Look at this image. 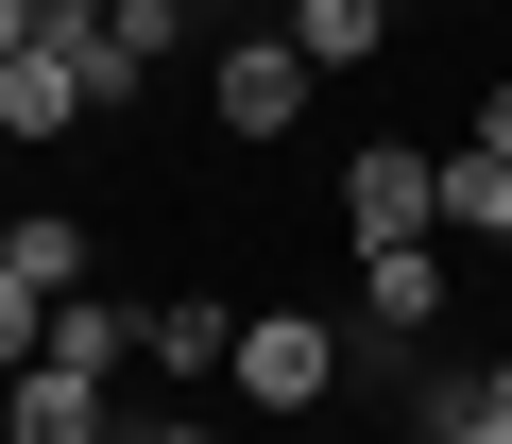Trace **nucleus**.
I'll return each mask as SVG.
<instances>
[{
  "mask_svg": "<svg viewBox=\"0 0 512 444\" xmlns=\"http://www.w3.org/2000/svg\"><path fill=\"white\" fill-rule=\"evenodd\" d=\"M342 376H359V342H342L325 308H239V359H222L239 410H325Z\"/></svg>",
  "mask_w": 512,
  "mask_h": 444,
  "instance_id": "f257e3e1",
  "label": "nucleus"
},
{
  "mask_svg": "<svg viewBox=\"0 0 512 444\" xmlns=\"http://www.w3.org/2000/svg\"><path fill=\"white\" fill-rule=\"evenodd\" d=\"M342 240H359V257H427V240H444V154L359 137V154H342Z\"/></svg>",
  "mask_w": 512,
  "mask_h": 444,
  "instance_id": "f03ea898",
  "label": "nucleus"
},
{
  "mask_svg": "<svg viewBox=\"0 0 512 444\" xmlns=\"http://www.w3.org/2000/svg\"><path fill=\"white\" fill-rule=\"evenodd\" d=\"M308 86H325V69L291 52V18H274V35H222V52H205V120H222V137H291V120H308Z\"/></svg>",
  "mask_w": 512,
  "mask_h": 444,
  "instance_id": "7ed1b4c3",
  "label": "nucleus"
},
{
  "mask_svg": "<svg viewBox=\"0 0 512 444\" xmlns=\"http://www.w3.org/2000/svg\"><path fill=\"white\" fill-rule=\"evenodd\" d=\"M0 444H120V427H103V393L69 359H35V376H0Z\"/></svg>",
  "mask_w": 512,
  "mask_h": 444,
  "instance_id": "20e7f679",
  "label": "nucleus"
},
{
  "mask_svg": "<svg viewBox=\"0 0 512 444\" xmlns=\"http://www.w3.org/2000/svg\"><path fill=\"white\" fill-rule=\"evenodd\" d=\"M137 342H154V308H120V291H69V308H52V359H69L86 393H120V376H137Z\"/></svg>",
  "mask_w": 512,
  "mask_h": 444,
  "instance_id": "39448f33",
  "label": "nucleus"
},
{
  "mask_svg": "<svg viewBox=\"0 0 512 444\" xmlns=\"http://www.w3.org/2000/svg\"><path fill=\"white\" fill-rule=\"evenodd\" d=\"M444 291H461V257H444V240H427V257H359V325H376V342L444 325Z\"/></svg>",
  "mask_w": 512,
  "mask_h": 444,
  "instance_id": "423d86ee",
  "label": "nucleus"
},
{
  "mask_svg": "<svg viewBox=\"0 0 512 444\" xmlns=\"http://www.w3.org/2000/svg\"><path fill=\"white\" fill-rule=\"evenodd\" d=\"M137 359H154V376H188V393H205V376H222V359H239V308H222V291H171V308H154V342H137Z\"/></svg>",
  "mask_w": 512,
  "mask_h": 444,
  "instance_id": "0eeeda50",
  "label": "nucleus"
},
{
  "mask_svg": "<svg viewBox=\"0 0 512 444\" xmlns=\"http://www.w3.org/2000/svg\"><path fill=\"white\" fill-rule=\"evenodd\" d=\"M0 257H18V274H35L52 308H69V291H103V240H86L69 205H35V222H18V240H0Z\"/></svg>",
  "mask_w": 512,
  "mask_h": 444,
  "instance_id": "6e6552de",
  "label": "nucleus"
},
{
  "mask_svg": "<svg viewBox=\"0 0 512 444\" xmlns=\"http://www.w3.org/2000/svg\"><path fill=\"white\" fill-rule=\"evenodd\" d=\"M444 240H478V257H512V171H495L478 137L444 154Z\"/></svg>",
  "mask_w": 512,
  "mask_h": 444,
  "instance_id": "1a4fd4ad",
  "label": "nucleus"
},
{
  "mask_svg": "<svg viewBox=\"0 0 512 444\" xmlns=\"http://www.w3.org/2000/svg\"><path fill=\"white\" fill-rule=\"evenodd\" d=\"M35 359H52V291L0 257V376H35Z\"/></svg>",
  "mask_w": 512,
  "mask_h": 444,
  "instance_id": "9d476101",
  "label": "nucleus"
},
{
  "mask_svg": "<svg viewBox=\"0 0 512 444\" xmlns=\"http://www.w3.org/2000/svg\"><path fill=\"white\" fill-rule=\"evenodd\" d=\"M478 154H495V171H512V86H495V103H478Z\"/></svg>",
  "mask_w": 512,
  "mask_h": 444,
  "instance_id": "9b49d317",
  "label": "nucleus"
},
{
  "mask_svg": "<svg viewBox=\"0 0 512 444\" xmlns=\"http://www.w3.org/2000/svg\"><path fill=\"white\" fill-rule=\"evenodd\" d=\"M478 410H495V427H512V342H495V359H478Z\"/></svg>",
  "mask_w": 512,
  "mask_h": 444,
  "instance_id": "f8f14e48",
  "label": "nucleus"
},
{
  "mask_svg": "<svg viewBox=\"0 0 512 444\" xmlns=\"http://www.w3.org/2000/svg\"><path fill=\"white\" fill-rule=\"evenodd\" d=\"M120 444H239V427H120Z\"/></svg>",
  "mask_w": 512,
  "mask_h": 444,
  "instance_id": "ddd939ff",
  "label": "nucleus"
},
{
  "mask_svg": "<svg viewBox=\"0 0 512 444\" xmlns=\"http://www.w3.org/2000/svg\"><path fill=\"white\" fill-rule=\"evenodd\" d=\"M18 52H35V18H18V0H0V69H18Z\"/></svg>",
  "mask_w": 512,
  "mask_h": 444,
  "instance_id": "4468645a",
  "label": "nucleus"
},
{
  "mask_svg": "<svg viewBox=\"0 0 512 444\" xmlns=\"http://www.w3.org/2000/svg\"><path fill=\"white\" fill-rule=\"evenodd\" d=\"M0 240H18V222H0Z\"/></svg>",
  "mask_w": 512,
  "mask_h": 444,
  "instance_id": "2eb2a0df",
  "label": "nucleus"
}]
</instances>
